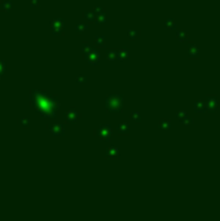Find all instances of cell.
I'll return each instance as SVG.
<instances>
[{"label": "cell", "mask_w": 220, "mask_h": 221, "mask_svg": "<svg viewBox=\"0 0 220 221\" xmlns=\"http://www.w3.org/2000/svg\"><path fill=\"white\" fill-rule=\"evenodd\" d=\"M194 110H196L197 113H203V111H206L205 102L201 101V100H197V101L194 102Z\"/></svg>", "instance_id": "obj_3"}, {"label": "cell", "mask_w": 220, "mask_h": 221, "mask_svg": "<svg viewBox=\"0 0 220 221\" xmlns=\"http://www.w3.org/2000/svg\"><path fill=\"white\" fill-rule=\"evenodd\" d=\"M188 56L190 58H198L200 57V49L196 44H189V48H188Z\"/></svg>", "instance_id": "obj_2"}, {"label": "cell", "mask_w": 220, "mask_h": 221, "mask_svg": "<svg viewBox=\"0 0 220 221\" xmlns=\"http://www.w3.org/2000/svg\"><path fill=\"white\" fill-rule=\"evenodd\" d=\"M188 39V34L186 33H179V40L180 41H185Z\"/></svg>", "instance_id": "obj_4"}, {"label": "cell", "mask_w": 220, "mask_h": 221, "mask_svg": "<svg viewBox=\"0 0 220 221\" xmlns=\"http://www.w3.org/2000/svg\"><path fill=\"white\" fill-rule=\"evenodd\" d=\"M205 106L208 111H216L217 110V97L216 96H207L205 100Z\"/></svg>", "instance_id": "obj_1"}, {"label": "cell", "mask_w": 220, "mask_h": 221, "mask_svg": "<svg viewBox=\"0 0 220 221\" xmlns=\"http://www.w3.org/2000/svg\"><path fill=\"white\" fill-rule=\"evenodd\" d=\"M215 2H217V0H215Z\"/></svg>", "instance_id": "obj_5"}]
</instances>
